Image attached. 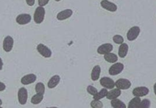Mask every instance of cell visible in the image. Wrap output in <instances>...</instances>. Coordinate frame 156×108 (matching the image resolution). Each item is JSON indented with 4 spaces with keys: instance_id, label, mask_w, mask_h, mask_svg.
Returning a JSON list of instances; mask_svg holds the SVG:
<instances>
[{
    "instance_id": "6da1fadb",
    "label": "cell",
    "mask_w": 156,
    "mask_h": 108,
    "mask_svg": "<svg viewBox=\"0 0 156 108\" xmlns=\"http://www.w3.org/2000/svg\"><path fill=\"white\" fill-rule=\"evenodd\" d=\"M45 10L41 6H38L36 8L34 14V20L37 24L41 23L44 18Z\"/></svg>"
},
{
    "instance_id": "7a4b0ae2",
    "label": "cell",
    "mask_w": 156,
    "mask_h": 108,
    "mask_svg": "<svg viewBox=\"0 0 156 108\" xmlns=\"http://www.w3.org/2000/svg\"><path fill=\"white\" fill-rule=\"evenodd\" d=\"M37 50L42 56L46 58H49L52 55V52L51 49L42 43H40L37 45Z\"/></svg>"
},
{
    "instance_id": "3957f363",
    "label": "cell",
    "mask_w": 156,
    "mask_h": 108,
    "mask_svg": "<svg viewBox=\"0 0 156 108\" xmlns=\"http://www.w3.org/2000/svg\"><path fill=\"white\" fill-rule=\"evenodd\" d=\"M140 32V29L138 26L132 27L127 33V38L129 41H133L135 40L139 35Z\"/></svg>"
},
{
    "instance_id": "277c9868",
    "label": "cell",
    "mask_w": 156,
    "mask_h": 108,
    "mask_svg": "<svg viewBox=\"0 0 156 108\" xmlns=\"http://www.w3.org/2000/svg\"><path fill=\"white\" fill-rule=\"evenodd\" d=\"M124 69V65L122 63H115V64L112 65L109 70H108V73L112 76H115L119 74L122 72V71Z\"/></svg>"
},
{
    "instance_id": "5b68a950",
    "label": "cell",
    "mask_w": 156,
    "mask_h": 108,
    "mask_svg": "<svg viewBox=\"0 0 156 108\" xmlns=\"http://www.w3.org/2000/svg\"><path fill=\"white\" fill-rule=\"evenodd\" d=\"M115 85L120 90H126L130 87L131 82L128 79L121 78L115 82Z\"/></svg>"
},
{
    "instance_id": "8992f818",
    "label": "cell",
    "mask_w": 156,
    "mask_h": 108,
    "mask_svg": "<svg viewBox=\"0 0 156 108\" xmlns=\"http://www.w3.org/2000/svg\"><path fill=\"white\" fill-rule=\"evenodd\" d=\"M18 99L20 104L24 105L26 103L27 99V90L24 87H21L18 92Z\"/></svg>"
},
{
    "instance_id": "52a82bcc",
    "label": "cell",
    "mask_w": 156,
    "mask_h": 108,
    "mask_svg": "<svg viewBox=\"0 0 156 108\" xmlns=\"http://www.w3.org/2000/svg\"><path fill=\"white\" fill-rule=\"evenodd\" d=\"M13 39L12 37L8 35L5 37L3 40V49L5 52H10L13 46Z\"/></svg>"
},
{
    "instance_id": "ba28073f",
    "label": "cell",
    "mask_w": 156,
    "mask_h": 108,
    "mask_svg": "<svg viewBox=\"0 0 156 108\" xmlns=\"http://www.w3.org/2000/svg\"><path fill=\"white\" fill-rule=\"evenodd\" d=\"M31 21V16L27 13H22L18 15L16 18V21L20 25H24Z\"/></svg>"
},
{
    "instance_id": "9c48e42d",
    "label": "cell",
    "mask_w": 156,
    "mask_h": 108,
    "mask_svg": "<svg viewBox=\"0 0 156 108\" xmlns=\"http://www.w3.org/2000/svg\"><path fill=\"white\" fill-rule=\"evenodd\" d=\"M149 89L146 87H138L135 88L132 91V94L135 96H144L149 93Z\"/></svg>"
},
{
    "instance_id": "30bf717a",
    "label": "cell",
    "mask_w": 156,
    "mask_h": 108,
    "mask_svg": "<svg viewBox=\"0 0 156 108\" xmlns=\"http://www.w3.org/2000/svg\"><path fill=\"white\" fill-rule=\"evenodd\" d=\"M101 85L108 89H112L115 87V82L108 77H103L100 79Z\"/></svg>"
},
{
    "instance_id": "8fae6325",
    "label": "cell",
    "mask_w": 156,
    "mask_h": 108,
    "mask_svg": "<svg viewBox=\"0 0 156 108\" xmlns=\"http://www.w3.org/2000/svg\"><path fill=\"white\" fill-rule=\"evenodd\" d=\"M101 5L102 8L110 12H115L117 10L116 5L108 0H102L101 2Z\"/></svg>"
},
{
    "instance_id": "7c38bea8",
    "label": "cell",
    "mask_w": 156,
    "mask_h": 108,
    "mask_svg": "<svg viewBox=\"0 0 156 108\" xmlns=\"http://www.w3.org/2000/svg\"><path fill=\"white\" fill-rule=\"evenodd\" d=\"M113 45L110 43H104L99 46L97 49L98 53L99 54H105L110 52L113 50Z\"/></svg>"
},
{
    "instance_id": "4fadbf2b",
    "label": "cell",
    "mask_w": 156,
    "mask_h": 108,
    "mask_svg": "<svg viewBox=\"0 0 156 108\" xmlns=\"http://www.w3.org/2000/svg\"><path fill=\"white\" fill-rule=\"evenodd\" d=\"M73 15V10L69 9H67L65 10H63L57 15V18L58 20L62 21L65 20L68 18H69Z\"/></svg>"
},
{
    "instance_id": "5bb4252c",
    "label": "cell",
    "mask_w": 156,
    "mask_h": 108,
    "mask_svg": "<svg viewBox=\"0 0 156 108\" xmlns=\"http://www.w3.org/2000/svg\"><path fill=\"white\" fill-rule=\"evenodd\" d=\"M37 79V76L34 74H29L24 76L21 79V82L23 85H28L34 82Z\"/></svg>"
},
{
    "instance_id": "9a60e30c",
    "label": "cell",
    "mask_w": 156,
    "mask_h": 108,
    "mask_svg": "<svg viewBox=\"0 0 156 108\" xmlns=\"http://www.w3.org/2000/svg\"><path fill=\"white\" fill-rule=\"evenodd\" d=\"M60 77L58 75H54L51 77L48 82V87L49 88H53L55 87L59 83Z\"/></svg>"
},
{
    "instance_id": "2e32d148",
    "label": "cell",
    "mask_w": 156,
    "mask_h": 108,
    "mask_svg": "<svg viewBox=\"0 0 156 108\" xmlns=\"http://www.w3.org/2000/svg\"><path fill=\"white\" fill-rule=\"evenodd\" d=\"M128 50H129L128 45L125 43H121V45H120L118 49V55L119 57L124 58L128 52Z\"/></svg>"
},
{
    "instance_id": "e0dca14e",
    "label": "cell",
    "mask_w": 156,
    "mask_h": 108,
    "mask_svg": "<svg viewBox=\"0 0 156 108\" xmlns=\"http://www.w3.org/2000/svg\"><path fill=\"white\" fill-rule=\"evenodd\" d=\"M121 94V90L117 88L113 89V90H110V92H108L107 93L106 97L108 99H113L116 98L117 97L120 96Z\"/></svg>"
},
{
    "instance_id": "ac0fdd59",
    "label": "cell",
    "mask_w": 156,
    "mask_h": 108,
    "mask_svg": "<svg viewBox=\"0 0 156 108\" xmlns=\"http://www.w3.org/2000/svg\"><path fill=\"white\" fill-rule=\"evenodd\" d=\"M101 74V67L99 65H96L93 67L91 73V79L94 81H97L100 76Z\"/></svg>"
},
{
    "instance_id": "d6986e66",
    "label": "cell",
    "mask_w": 156,
    "mask_h": 108,
    "mask_svg": "<svg viewBox=\"0 0 156 108\" xmlns=\"http://www.w3.org/2000/svg\"><path fill=\"white\" fill-rule=\"evenodd\" d=\"M104 59L109 63H115L118 60L117 56L114 53L108 52L104 54Z\"/></svg>"
},
{
    "instance_id": "ffe728a7",
    "label": "cell",
    "mask_w": 156,
    "mask_h": 108,
    "mask_svg": "<svg viewBox=\"0 0 156 108\" xmlns=\"http://www.w3.org/2000/svg\"><path fill=\"white\" fill-rule=\"evenodd\" d=\"M111 105L113 108H126V104L121 100L115 98L111 101Z\"/></svg>"
},
{
    "instance_id": "44dd1931",
    "label": "cell",
    "mask_w": 156,
    "mask_h": 108,
    "mask_svg": "<svg viewBox=\"0 0 156 108\" xmlns=\"http://www.w3.org/2000/svg\"><path fill=\"white\" fill-rule=\"evenodd\" d=\"M140 101H141L140 98L139 96H135L130 101L128 104V107L129 108H138V106L140 104Z\"/></svg>"
},
{
    "instance_id": "7402d4cb",
    "label": "cell",
    "mask_w": 156,
    "mask_h": 108,
    "mask_svg": "<svg viewBox=\"0 0 156 108\" xmlns=\"http://www.w3.org/2000/svg\"><path fill=\"white\" fill-rule=\"evenodd\" d=\"M108 91L106 88H102L100 90V92H98L96 93V94H95L93 96V99H97V100H100L101 99L104 98L105 96H106L107 93Z\"/></svg>"
},
{
    "instance_id": "603a6c76",
    "label": "cell",
    "mask_w": 156,
    "mask_h": 108,
    "mask_svg": "<svg viewBox=\"0 0 156 108\" xmlns=\"http://www.w3.org/2000/svg\"><path fill=\"white\" fill-rule=\"evenodd\" d=\"M43 99V95L40 93H37L34 95L31 98V103L34 104H38L41 102Z\"/></svg>"
},
{
    "instance_id": "cb8c5ba5",
    "label": "cell",
    "mask_w": 156,
    "mask_h": 108,
    "mask_svg": "<svg viewBox=\"0 0 156 108\" xmlns=\"http://www.w3.org/2000/svg\"><path fill=\"white\" fill-rule=\"evenodd\" d=\"M45 90L44 85L42 82H38L35 85V92L37 93H40L44 95Z\"/></svg>"
},
{
    "instance_id": "d4e9b609",
    "label": "cell",
    "mask_w": 156,
    "mask_h": 108,
    "mask_svg": "<svg viewBox=\"0 0 156 108\" xmlns=\"http://www.w3.org/2000/svg\"><path fill=\"white\" fill-rule=\"evenodd\" d=\"M151 106V102L147 99H144L141 101L138 106V108H149Z\"/></svg>"
},
{
    "instance_id": "484cf974",
    "label": "cell",
    "mask_w": 156,
    "mask_h": 108,
    "mask_svg": "<svg viewBox=\"0 0 156 108\" xmlns=\"http://www.w3.org/2000/svg\"><path fill=\"white\" fill-rule=\"evenodd\" d=\"M90 106L93 108H102V107H103V104L102 103V102L100 101L99 100H97V99L93 100L90 103Z\"/></svg>"
},
{
    "instance_id": "4316f807",
    "label": "cell",
    "mask_w": 156,
    "mask_h": 108,
    "mask_svg": "<svg viewBox=\"0 0 156 108\" xmlns=\"http://www.w3.org/2000/svg\"><path fill=\"white\" fill-rule=\"evenodd\" d=\"M113 41L116 44H121L124 42V38L121 35H116L113 37Z\"/></svg>"
},
{
    "instance_id": "83f0119b",
    "label": "cell",
    "mask_w": 156,
    "mask_h": 108,
    "mask_svg": "<svg viewBox=\"0 0 156 108\" xmlns=\"http://www.w3.org/2000/svg\"><path fill=\"white\" fill-rule=\"evenodd\" d=\"M87 92H88V93L89 94H90V95H91L93 96H94L98 92L97 89L94 87H93L92 85H88L87 87Z\"/></svg>"
},
{
    "instance_id": "f1b7e54d",
    "label": "cell",
    "mask_w": 156,
    "mask_h": 108,
    "mask_svg": "<svg viewBox=\"0 0 156 108\" xmlns=\"http://www.w3.org/2000/svg\"><path fill=\"white\" fill-rule=\"evenodd\" d=\"M49 0H38V3L39 6L43 7L46 5L49 2Z\"/></svg>"
},
{
    "instance_id": "f546056e",
    "label": "cell",
    "mask_w": 156,
    "mask_h": 108,
    "mask_svg": "<svg viewBox=\"0 0 156 108\" xmlns=\"http://www.w3.org/2000/svg\"><path fill=\"white\" fill-rule=\"evenodd\" d=\"M26 3L29 6H32L35 4V0H26Z\"/></svg>"
},
{
    "instance_id": "4dcf8cb0",
    "label": "cell",
    "mask_w": 156,
    "mask_h": 108,
    "mask_svg": "<svg viewBox=\"0 0 156 108\" xmlns=\"http://www.w3.org/2000/svg\"><path fill=\"white\" fill-rule=\"evenodd\" d=\"M5 89V85L3 82H0V92L4 91Z\"/></svg>"
},
{
    "instance_id": "1f68e13d",
    "label": "cell",
    "mask_w": 156,
    "mask_h": 108,
    "mask_svg": "<svg viewBox=\"0 0 156 108\" xmlns=\"http://www.w3.org/2000/svg\"><path fill=\"white\" fill-rule=\"evenodd\" d=\"M2 66H3V62H2L1 58L0 57V70H1L2 69Z\"/></svg>"
},
{
    "instance_id": "d6a6232c",
    "label": "cell",
    "mask_w": 156,
    "mask_h": 108,
    "mask_svg": "<svg viewBox=\"0 0 156 108\" xmlns=\"http://www.w3.org/2000/svg\"><path fill=\"white\" fill-rule=\"evenodd\" d=\"M154 91L155 95H156V82H155V84L154 85Z\"/></svg>"
},
{
    "instance_id": "836d02e7",
    "label": "cell",
    "mask_w": 156,
    "mask_h": 108,
    "mask_svg": "<svg viewBox=\"0 0 156 108\" xmlns=\"http://www.w3.org/2000/svg\"><path fill=\"white\" fill-rule=\"evenodd\" d=\"M2 100L0 99V106L2 105Z\"/></svg>"
},
{
    "instance_id": "e575fe53",
    "label": "cell",
    "mask_w": 156,
    "mask_h": 108,
    "mask_svg": "<svg viewBox=\"0 0 156 108\" xmlns=\"http://www.w3.org/2000/svg\"><path fill=\"white\" fill-rule=\"evenodd\" d=\"M55 1H57V2H58V1H61V0H55Z\"/></svg>"
},
{
    "instance_id": "d590c367",
    "label": "cell",
    "mask_w": 156,
    "mask_h": 108,
    "mask_svg": "<svg viewBox=\"0 0 156 108\" xmlns=\"http://www.w3.org/2000/svg\"></svg>"
}]
</instances>
